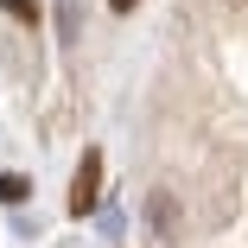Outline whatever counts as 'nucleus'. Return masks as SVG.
Here are the masks:
<instances>
[{"label":"nucleus","mask_w":248,"mask_h":248,"mask_svg":"<svg viewBox=\"0 0 248 248\" xmlns=\"http://www.w3.org/2000/svg\"><path fill=\"white\" fill-rule=\"evenodd\" d=\"M95 197H102V153L89 146V153L77 159V178H70V197H64V204H70V217H89Z\"/></svg>","instance_id":"nucleus-1"},{"label":"nucleus","mask_w":248,"mask_h":248,"mask_svg":"<svg viewBox=\"0 0 248 248\" xmlns=\"http://www.w3.org/2000/svg\"><path fill=\"white\" fill-rule=\"evenodd\" d=\"M0 197H7V204H26V197H32V185H26L19 172H0Z\"/></svg>","instance_id":"nucleus-2"},{"label":"nucleus","mask_w":248,"mask_h":248,"mask_svg":"<svg viewBox=\"0 0 248 248\" xmlns=\"http://www.w3.org/2000/svg\"><path fill=\"white\" fill-rule=\"evenodd\" d=\"M0 13H13V19H26V26H38V0H0Z\"/></svg>","instance_id":"nucleus-3"},{"label":"nucleus","mask_w":248,"mask_h":248,"mask_svg":"<svg viewBox=\"0 0 248 248\" xmlns=\"http://www.w3.org/2000/svg\"><path fill=\"white\" fill-rule=\"evenodd\" d=\"M108 7H115V13H134V7H140V0H108Z\"/></svg>","instance_id":"nucleus-4"}]
</instances>
